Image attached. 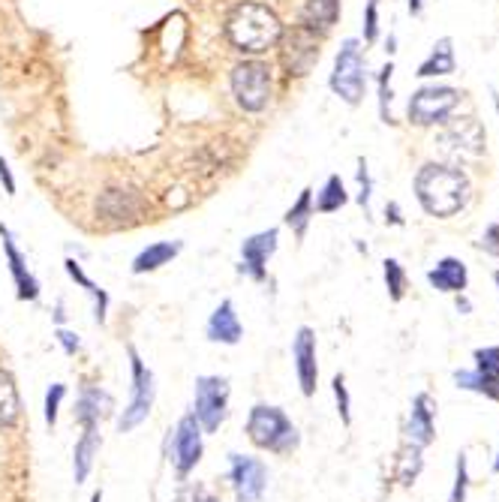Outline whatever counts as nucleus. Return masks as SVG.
<instances>
[{"instance_id":"nucleus-1","label":"nucleus","mask_w":499,"mask_h":502,"mask_svg":"<svg viewBox=\"0 0 499 502\" xmlns=\"http://www.w3.org/2000/svg\"><path fill=\"white\" fill-rule=\"evenodd\" d=\"M416 196L430 217H454L469 202V178L454 166L427 163L416 175Z\"/></svg>"},{"instance_id":"nucleus-2","label":"nucleus","mask_w":499,"mask_h":502,"mask_svg":"<svg viewBox=\"0 0 499 502\" xmlns=\"http://www.w3.org/2000/svg\"><path fill=\"white\" fill-rule=\"evenodd\" d=\"M226 33L238 51L259 55V51H268L277 46L283 37V24L271 6L256 4V0H244V4H238L229 13Z\"/></svg>"},{"instance_id":"nucleus-3","label":"nucleus","mask_w":499,"mask_h":502,"mask_svg":"<svg viewBox=\"0 0 499 502\" xmlns=\"http://www.w3.org/2000/svg\"><path fill=\"white\" fill-rule=\"evenodd\" d=\"M247 439L262 452L274 454H292L301 445L298 427L292 424V418L280 406L268 403H256L247 415Z\"/></svg>"},{"instance_id":"nucleus-4","label":"nucleus","mask_w":499,"mask_h":502,"mask_svg":"<svg viewBox=\"0 0 499 502\" xmlns=\"http://www.w3.org/2000/svg\"><path fill=\"white\" fill-rule=\"evenodd\" d=\"M127 355H130V370H133V394H130V403L124 406V412H120V418H118L120 434H130V430L139 427V424L151 415L153 397H157L153 370L142 361V355L136 352V346H130Z\"/></svg>"},{"instance_id":"nucleus-5","label":"nucleus","mask_w":499,"mask_h":502,"mask_svg":"<svg viewBox=\"0 0 499 502\" xmlns=\"http://www.w3.org/2000/svg\"><path fill=\"white\" fill-rule=\"evenodd\" d=\"M229 379L226 376H199L193 388V415L205 434H217L229 415Z\"/></svg>"},{"instance_id":"nucleus-6","label":"nucleus","mask_w":499,"mask_h":502,"mask_svg":"<svg viewBox=\"0 0 499 502\" xmlns=\"http://www.w3.org/2000/svg\"><path fill=\"white\" fill-rule=\"evenodd\" d=\"M367 79H364V57H361L358 40H346L337 51V60H334V73H331V91L349 102V106H358L361 97H364Z\"/></svg>"},{"instance_id":"nucleus-7","label":"nucleus","mask_w":499,"mask_h":502,"mask_svg":"<svg viewBox=\"0 0 499 502\" xmlns=\"http://www.w3.org/2000/svg\"><path fill=\"white\" fill-rule=\"evenodd\" d=\"M232 93L244 111H262L271 100V69L262 60H244L232 69Z\"/></svg>"},{"instance_id":"nucleus-8","label":"nucleus","mask_w":499,"mask_h":502,"mask_svg":"<svg viewBox=\"0 0 499 502\" xmlns=\"http://www.w3.org/2000/svg\"><path fill=\"white\" fill-rule=\"evenodd\" d=\"M202 436H205V430H202V424L196 421L193 412L184 415V418L175 424V430H171V436H169L166 452H169V463L175 466L178 479H187V475H190L196 466H199L202 452H205Z\"/></svg>"},{"instance_id":"nucleus-9","label":"nucleus","mask_w":499,"mask_h":502,"mask_svg":"<svg viewBox=\"0 0 499 502\" xmlns=\"http://www.w3.org/2000/svg\"><path fill=\"white\" fill-rule=\"evenodd\" d=\"M460 102V93L454 88H421L412 93L409 100V120L418 127H436V124H445L449 115L454 109H458Z\"/></svg>"},{"instance_id":"nucleus-10","label":"nucleus","mask_w":499,"mask_h":502,"mask_svg":"<svg viewBox=\"0 0 499 502\" xmlns=\"http://www.w3.org/2000/svg\"><path fill=\"white\" fill-rule=\"evenodd\" d=\"M229 481L235 502H259L268 490V466L259 457L229 454Z\"/></svg>"},{"instance_id":"nucleus-11","label":"nucleus","mask_w":499,"mask_h":502,"mask_svg":"<svg viewBox=\"0 0 499 502\" xmlns=\"http://www.w3.org/2000/svg\"><path fill=\"white\" fill-rule=\"evenodd\" d=\"M280 57H283V66H286L289 75H307L310 69L320 64V37H316V31L307 28V24L292 28L286 33V40H283Z\"/></svg>"},{"instance_id":"nucleus-12","label":"nucleus","mask_w":499,"mask_h":502,"mask_svg":"<svg viewBox=\"0 0 499 502\" xmlns=\"http://www.w3.org/2000/svg\"><path fill=\"white\" fill-rule=\"evenodd\" d=\"M292 358H295V376L301 385V394L313 397L316 383H320V365H316V334L313 328H298L292 340Z\"/></svg>"},{"instance_id":"nucleus-13","label":"nucleus","mask_w":499,"mask_h":502,"mask_svg":"<svg viewBox=\"0 0 499 502\" xmlns=\"http://www.w3.org/2000/svg\"><path fill=\"white\" fill-rule=\"evenodd\" d=\"M274 250H277V229H268V232H259V235L247 238L244 244H241V265L238 271L253 277L256 283H262L265 277H268V259L274 256Z\"/></svg>"},{"instance_id":"nucleus-14","label":"nucleus","mask_w":499,"mask_h":502,"mask_svg":"<svg viewBox=\"0 0 499 502\" xmlns=\"http://www.w3.org/2000/svg\"><path fill=\"white\" fill-rule=\"evenodd\" d=\"M142 211H144V202L136 193H130V189L111 187V189H106V193H100V198H97V214L102 220L115 223V226L139 220Z\"/></svg>"},{"instance_id":"nucleus-15","label":"nucleus","mask_w":499,"mask_h":502,"mask_svg":"<svg viewBox=\"0 0 499 502\" xmlns=\"http://www.w3.org/2000/svg\"><path fill=\"white\" fill-rule=\"evenodd\" d=\"M407 436H409V445H416V448H427L436 439V410H433L430 394L425 392L416 394V401H412Z\"/></svg>"},{"instance_id":"nucleus-16","label":"nucleus","mask_w":499,"mask_h":502,"mask_svg":"<svg viewBox=\"0 0 499 502\" xmlns=\"http://www.w3.org/2000/svg\"><path fill=\"white\" fill-rule=\"evenodd\" d=\"M115 410V401H111L109 392H102L100 385H84L79 397H75V424L79 427H100V421Z\"/></svg>"},{"instance_id":"nucleus-17","label":"nucleus","mask_w":499,"mask_h":502,"mask_svg":"<svg viewBox=\"0 0 499 502\" xmlns=\"http://www.w3.org/2000/svg\"><path fill=\"white\" fill-rule=\"evenodd\" d=\"M442 142H445V148H451L454 154L478 157V154H485V129H481L476 118H460L445 129Z\"/></svg>"},{"instance_id":"nucleus-18","label":"nucleus","mask_w":499,"mask_h":502,"mask_svg":"<svg viewBox=\"0 0 499 502\" xmlns=\"http://www.w3.org/2000/svg\"><path fill=\"white\" fill-rule=\"evenodd\" d=\"M0 238H4V253H6V262H10V271H13L15 289H19V298L22 301H37L39 298V280L28 271V262H24L22 250L15 247L10 229H6L4 223H0Z\"/></svg>"},{"instance_id":"nucleus-19","label":"nucleus","mask_w":499,"mask_h":502,"mask_svg":"<svg viewBox=\"0 0 499 502\" xmlns=\"http://www.w3.org/2000/svg\"><path fill=\"white\" fill-rule=\"evenodd\" d=\"M241 337H244V328H241L235 304H232V301H223L208 319V340L223 343V346H238Z\"/></svg>"},{"instance_id":"nucleus-20","label":"nucleus","mask_w":499,"mask_h":502,"mask_svg":"<svg viewBox=\"0 0 499 502\" xmlns=\"http://www.w3.org/2000/svg\"><path fill=\"white\" fill-rule=\"evenodd\" d=\"M100 445H102L100 427H82L79 443H75V448H73V479H75V484L88 481V475L93 470V461H97V454H100Z\"/></svg>"},{"instance_id":"nucleus-21","label":"nucleus","mask_w":499,"mask_h":502,"mask_svg":"<svg viewBox=\"0 0 499 502\" xmlns=\"http://www.w3.org/2000/svg\"><path fill=\"white\" fill-rule=\"evenodd\" d=\"M427 280H430L433 289H440V292H454V295H463V289H467V283H469V271H467V265H463L460 259L445 256L442 262L427 274Z\"/></svg>"},{"instance_id":"nucleus-22","label":"nucleus","mask_w":499,"mask_h":502,"mask_svg":"<svg viewBox=\"0 0 499 502\" xmlns=\"http://www.w3.org/2000/svg\"><path fill=\"white\" fill-rule=\"evenodd\" d=\"M180 241H160V244H151V247H144L139 256H136V262H133V274H148V271H157V268L162 265H169L171 259H175L180 253Z\"/></svg>"},{"instance_id":"nucleus-23","label":"nucleus","mask_w":499,"mask_h":502,"mask_svg":"<svg viewBox=\"0 0 499 502\" xmlns=\"http://www.w3.org/2000/svg\"><path fill=\"white\" fill-rule=\"evenodd\" d=\"M22 415V397L10 370L0 367V427H13Z\"/></svg>"},{"instance_id":"nucleus-24","label":"nucleus","mask_w":499,"mask_h":502,"mask_svg":"<svg viewBox=\"0 0 499 502\" xmlns=\"http://www.w3.org/2000/svg\"><path fill=\"white\" fill-rule=\"evenodd\" d=\"M340 19V0H307L304 24L313 31H328Z\"/></svg>"},{"instance_id":"nucleus-25","label":"nucleus","mask_w":499,"mask_h":502,"mask_svg":"<svg viewBox=\"0 0 499 502\" xmlns=\"http://www.w3.org/2000/svg\"><path fill=\"white\" fill-rule=\"evenodd\" d=\"M66 274H70L73 277V280L75 283H79L82 286V289L84 292H88V295L93 298V319H97V322L102 325V322H106V310H109V295H106V292H102L100 289V286L97 283H93L91 280V277L88 274H84L82 271V265L79 262H75V259H66Z\"/></svg>"},{"instance_id":"nucleus-26","label":"nucleus","mask_w":499,"mask_h":502,"mask_svg":"<svg viewBox=\"0 0 499 502\" xmlns=\"http://www.w3.org/2000/svg\"><path fill=\"white\" fill-rule=\"evenodd\" d=\"M451 46L454 42L449 37H442L440 42H436L433 51H430V57L418 66L421 79H427V75H451L454 73V48Z\"/></svg>"},{"instance_id":"nucleus-27","label":"nucleus","mask_w":499,"mask_h":502,"mask_svg":"<svg viewBox=\"0 0 499 502\" xmlns=\"http://www.w3.org/2000/svg\"><path fill=\"white\" fill-rule=\"evenodd\" d=\"M346 202H349V196H346V189H343L340 175H331L328 181H325L320 198H316V211H320V214H334V211H340Z\"/></svg>"},{"instance_id":"nucleus-28","label":"nucleus","mask_w":499,"mask_h":502,"mask_svg":"<svg viewBox=\"0 0 499 502\" xmlns=\"http://www.w3.org/2000/svg\"><path fill=\"white\" fill-rule=\"evenodd\" d=\"M310 211H313V189H304V193H301V198L289 207V214H286V223H289L292 229H295L298 238H304L307 223H310Z\"/></svg>"},{"instance_id":"nucleus-29","label":"nucleus","mask_w":499,"mask_h":502,"mask_svg":"<svg viewBox=\"0 0 499 502\" xmlns=\"http://www.w3.org/2000/svg\"><path fill=\"white\" fill-rule=\"evenodd\" d=\"M382 271H385V286H389L391 301H400L403 292H407V271L400 268L398 259H385V262H382Z\"/></svg>"},{"instance_id":"nucleus-30","label":"nucleus","mask_w":499,"mask_h":502,"mask_svg":"<svg viewBox=\"0 0 499 502\" xmlns=\"http://www.w3.org/2000/svg\"><path fill=\"white\" fill-rule=\"evenodd\" d=\"M331 392H334V401H337V412H340V421L352 424V401H349V388H346V376L337 374L334 376V383H331Z\"/></svg>"},{"instance_id":"nucleus-31","label":"nucleus","mask_w":499,"mask_h":502,"mask_svg":"<svg viewBox=\"0 0 499 502\" xmlns=\"http://www.w3.org/2000/svg\"><path fill=\"white\" fill-rule=\"evenodd\" d=\"M467 488H469V470H467V454H458V470H454V488L449 502H467Z\"/></svg>"},{"instance_id":"nucleus-32","label":"nucleus","mask_w":499,"mask_h":502,"mask_svg":"<svg viewBox=\"0 0 499 502\" xmlns=\"http://www.w3.org/2000/svg\"><path fill=\"white\" fill-rule=\"evenodd\" d=\"M391 73H394V64H385L380 69V111H382L385 124L391 120V111H389V106H391Z\"/></svg>"},{"instance_id":"nucleus-33","label":"nucleus","mask_w":499,"mask_h":502,"mask_svg":"<svg viewBox=\"0 0 499 502\" xmlns=\"http://www.w3.org/2000/svg\"><path fill=\"white\" fill-rule=\"evenodd\" d=\"M66 397V385H48V392H46V424L48 427H55L57 424V412H60V401Z\"/></svg>"},{"instance_id":"nucleus-34","label":"nucleus","mask_w":499,"mask_h":502,"mask_svg":"<svg viewBox=\"0 0 499 502\" xmlns=\"http://www.w3.org/2000/svg\"><path fill=\"white\" fill-rule=\"evenodd\" d=\"M358 184H361V193H358V202L364 207V214L370 211V172H367V163L358 160Z\"/></svg>"},{"instance_id":"nucleus-35","label":"nucleus","mask_w":499,"mask_h":502,"mask_svg":"<svg viewBox=\"0 0 499 502\" xmlns=\"http://www.w3.org/2000/svg\"><path fill=\"white\" fill-rule=\"evenodd\" d=\"M57 340H60V346H64V352H66V355H75V352L82 349V340H79V334L66 331V328H57Z\"/></svg>"},{"instance_id":"nucleus-36","label":"nucleus","mask_w":499,"mask_h":502,"mask_svg":"<svg viewBox=\"0 0 499 502\" xmlns=\"http://www.w3.org/2000/svg\"><path fill=\"white\" fill-rule=\"evenodd\" d=\"M481 247H485L490 256H496V259H499V223H496V226H490V229H487V235L481 238Z\"/></svg>"},{"instance_id":"nucleus-37","label":"nucleus","mask_w":499,"mask_h":502,"mask_svg":"<svg viewBox=\"0 0 499 502\" xmlns=\"http://www.w3.org/2000/svg\"><path fill=\"white\" fill-rule=\"evenodd\" d=\"M0 181H4V187H6V193H15V178H13V172H10V166H6V160L0 157Z\"/></svg>"},{"instance_id":"nucleus-38","label":"nucleus","mask_w":499,"mask_h":502,"mask_svg":"<svg viewBox=\"0 0 499 502\" xmlns=\"http://www.w3.org/2000/svg\"><path fill=\"white\" fill-rule=\"evenodd\" d=\"M385 220H389L391 226H403V217H400V205H398V202H389V205H385Z\"/></svg>"},{"instance_id":"nucleus-39","label":"nucleus","mask_w":499,"mask_h":502,"mask_svg":"<svg viewBox=\"0 0 499 502\" xmlns=\"http://www.w3.org/2000/svg\"><path fill=\"white\" fill-rule=\"evenodd\" d=\"M421 6H425V0H409V13H412V15H418Z\"/></svg>"},{"instance_id":"nucleus-40","label":"nucleus","mask_w":499,"mask_h":502,"mask_svg":"<svg viewBox=\"0 0 499 502\" xmlns=\"http://www.w3.org/2000/svg\"><path fill=\"white\" fill-rule=\"evenodd\" d=\"M88 502H102V490H93Z\"/></svg>"},{"instance_id":"nucleus-41","label":"nucleus","mask_w":499,"mask_h":502,"mask_svg":"<svg viewBox=\"0 0 499 502\" xmlns=\"http://www.w3.org/2000/svg\"><path fill=\"white\" fill-rule=\"evenodd\" d=\"M199 502H220V499H217V497H211V493H205V497H202Z\"/></svg>"},{"instance_id":"nucleus-42","label":"nucleus","mask_w":499,"mask_h":502,"mask_svg":"<svg viewBox=\"0 0 499 502\" xmlns=\"http://www.w3.org/2000/svg\"><path fill=\"white\" fill-rule=\"evenodd\" d=\"M494 470L499 472V454H496V463H494Z\"/></svg>"},{"instance_id":"nucleus-43","label":"nucleus","mask_w":499,"mask_h":502,"mask_svg":"<svg viewBox=\"0 0 499 502\" xmlns=\"http://www.w3.org/2000/svg\"><path fill=\"white\" fill-rule=\"evenodd\" d=\"M494 280H496V286H499V271H496V274H494Z\"/></svg>"}]
</instances>
